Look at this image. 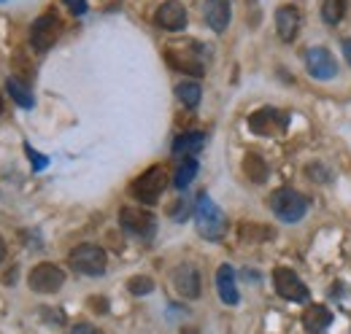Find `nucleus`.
Masks as SVG:
<instances>
[{"label":"nucleus","mask_w":351,"mask_h":334,"mask_svg":"<svg viewBox=\"0 0 351 334\" xmlns=\"http://www.w3.org/2000/svg\"><path fill=\"white\" fill-rule=\"evenodd\" d=\"M195 224H197V232L206 237V240H219L224 237V229H227V218L221 208L203 192L195 203Z\"/></svg>","instance_id":"obj_1"},{"label":"nucleus","mask_w":351,"mask_h":334,"mask_svg":"<svg viewBox=\"0 0 351 334\" xmlns=\"http://www.w3.org/2000/svg\"><path fill=\"white\" fill-rule=\"evenodd\" d=\"M270 208L273 213L284 221V224H298L303 216L308 213V197L284 186V189H276L273 197H270Z\"/></svg>","instance_id":"obj_2"},{"label":"nucleus","mask_w":351,"mask_h":334,"mask_svg":"<svg viewBox=\"0 0 351 334\" xmlns=\"http://www.w3.org/2000/svg\"><path fill=\"white\" fill-rule=\"evenodd\" d=\"M165 186H168V170L162 165H152L132 181V194L143 205H154L160 200V194L165 192Z\"/></svg>","instance_id":"obj_3"},{"label":"nucleus","mask_w":351,"mask_h":334,"mask_svg":"<svg viewBox=\"0 0 351 334\" xmlns=\"http://www.w3.org/2000/svg\"><path fill=\"white\" fill-rule=\"evenodd\" d=\"M68 261H71V267H73L76 272L89 275V278H97V275L106 272V250L100 248V246H95V243H82V246H76V248L71 250Z\"/></svg>","instance_id":"obj_4"},{"label":"nucleus","mask_w":351,"mask_h":334,"mask_svg":"<svg viewBox=\"0 0 351 334\" xmlns=\"http://www.w3.org/2000/svg\"><path fill=\"white\" fill-rule=\"evenodd\" d=\"M62 283H65V272H62L57 264H51V261H41V264H36V267L30 270V275H27V286H30L36 294L60 292V289H62Z\"/></svg>","instance_id":"obj_5"},{"label":"nucleus","mask_w":351,"mask_h":334,"mask_svg":"<svg viewBox=\"0 0 351 334\" xmlns=\"http://www.w3.org/2000/svg\"><path fill=\"white\" fill-rule=\"evenodd\" d=\"M119 224H122L125 232H130L135 237H152L154 229H157L154 213H149L143 208H130V205L119 210Z\"/></svg>","instance_id":"obj_6"},{"label":"nucleus","mask_w":351,"mask_h":334,"mask_svg":"<svg viewBox=\"0 0 351 334\" xmlns=\"http://www.w3.org/2000/svg\"><path fill=\"white\" fill-rule=\"evenodd\" d=\"M60 38V19L54 11H49L44 16H38L30 27V43L36 51H49Z\"/></svg>","instance_id":"obj_7"},{"label":"nucleus","mask_w":351,"mask_h":334,"mask_svg":"<svg viewBox=\"0 0 351 334\" xmlns=\"http://www.w3.org/2000/svg\"><path fill=\"white\" fill-rule=\"evenodd\" d=\"M306 68L308 73L319 81H327V79H335L338 76V62L335 57L324 49V46H311L306 51Z\"/></svg>","instance_id":"obj_8"},{"label":"nucleus","mask_w":351,"mask_h":334,"mask_svg":"<svg viewBox=\"0 0 351 334\" xmlns=\"http://www.w3.org/2000/svg\"><path fill=\"white\" fill-rule=\"evenodd\" d=\"M273 286H276L278 296H284L289 302H308V286L287 267H278L273 272Z\"/></svg>","instance_id":"obj_9"},{"label":"nucleus","mask_w":351,"mask_h":334,"mask_svg":"<svg viewBox=\"0 0 351 334\" xmlns=\"http://www.w3.org/2000/svg\"><path fill=\"white\" fill-rule=\"evenodd\" d=\"M287 125H289L287 116L276 108H260L249 116V129L257 132V135H278V132L287 129Z\"/></svg>","instance_id":"obj_10"},{"label":"nucleus","mask_w":351,"mask_h":334,"mask_svg":"<svg viewBox=\"0 0 351 334\" xmlns=\"http://www.w3.org/2000/svg\"><path fill=\"white\" fill-rule=\"evenodd\" d=\"M157 25L162 30H171V33H178L186 27V8L178 3V0H165L160 8H157Z\"/></svg>","instance_id":"obj_11"},{"label":"nucleus","mask_w":351,"mask_h":334,"mask_svg":"<svg viewBox=\"0 0 351 334\" xmlns=\"http://www.w3.org/2000/svg\"><path fill=\"white\" fill-rule=\"evenodd\" d=\"M173 286L184 299H197V296H200V272H197L192 264H181V267H176Z\"/></svg>","instance_id":"obj_12"},{"label":"nucleus","mask_w":351,"mask_h":334,"mask_svg":"<svg viewBox=\"0 0 351 334\" xmlns=\"http://www.w3.org/2000/svg\"><path fill=\"white\" fill-rule=\"evenodd\" d=\"M276 30H278L281 41H295V36L300 30V11L295 5H281L276 11Z\"/></svg>","instance_id":"obj_13"},{"label":"nucleus","mask_w":351,"mask_h":334,"mask_svg":"<svg viewBox=\"0 0 351 334\" xmlns=\"http://www.w3.org/2000/svg\"><path fill=\"white\" fill-rule=\"evenodd\" d=\"M206 22L214 33H224L227 25H230V16H232V5L230 0H206Z\"/></svg>","instance_id":"obj_14"},{"label":"nucleus","mask_w":351,"mask_h":334,"mask_svg":"<svg viewBox=\"0 0 351 334\" xmlns=\"http://www.w3.org/2000/svg\"><path fill=\"white\" fill-rule=\"evenodd\" d=\"M217 292L224 305H238L241 302V294L235 286V270L230 264H221L217 270Z\"/></svg>","instance_id":"obj_15"},{"label":"nucleus","mask_w":351,"mask_h":334,"mask_svg":"<svg viewBox=\"0 0 351 334\" xmlns=\"http://www.w3.org/2000/svg\"><path fill=\"white\" fill-rule=\"evenodd\" d=\"M330 324H332V313L324 305H311L303 313V326L308 334H324Z\"/></svg>","instance_id":"obj_16"},{"label":"nucleus","mask_w":351,"mask_h":334,"mask_svg":"<svg viewBox=\"0 0 351 334\" xmlns=\"http://www.w3.org/2000/svg\"><path fill=\"white\" fill-rule=\"evenodd\" d=\"M203 143H206V135L192 129V132H184L173 140V154L176 157H195L197 151H203Z\"/></svg>","instance_id":"obj_17"},{"label":"nucleus","mask_w":351,"mask_h":334,"mask_svg":"<svg viewBox=\"0 0 351 334\" xmlns=\"http://www.w3.org/2000/svg\"><path fill=\"white\" fill-rule=\"evenodd\" d=\"M165 60L168 65L181 70V73H189V76H203V65L197 62V57H189V54H176L173 49L165 51Z\"/></svg>","instance_id":"obj_18"},{"label":"nucleus","mask_w":351,"mask_h":334,"mask_svg":"<svg viewBox=\"0 0 351 334\" xmlns=\"http://www.w3.org/2000/svg\"><path fill=\"white\" fill-rule=\"evenodd\" d=\"M5 89H8V97L19 105V108H33L36 105V100H33V92H30V86L22 81V79H16V76H11L8 81H5Z\"/></svg>","instance_id":"obj_19"},{"label":"nucleus","mask_w":351,"mask_h":334,"mask_svg":"<svg viewBox=\"0 0 351 334\" xmlns=\"http://www.w3.org/2000/svg\"><path fill=\"white\" fill-rule=\"evenodd\" d=\"M243 172L252 183H265L267 181V165L260 154H246L243 157Z\"/></svg>","instance_id":"obj_20"},{"label":"nucleus","mask_w":351,"mask_h":334,"mask_svg":"<svg viewBox=\"0 0 351 334\" xmlns=\"http://www.w3.org/2000/svg\"><path fill=\"white\" fill-rule=\"evenodd\" d=\"M195 175H197V159L195 157H184L181 159V165L176 167V175H173V186L181 192V189H186L192 181H195Z\"/></svg>","instance_id":"obj_21"},{"label":"nucleus","mask_w":351,"mask_h":334,"mask_svg":"<svg viewBox=\"0 0 351 334\" xmlns=\"http://www.w3.org/2000/svg\"><path fill=\"white\" fill-rule=\"evenodd\" d=\"M176 97L181 100V105L195 108V105L200 103V97H203V89H200V84L197 81H181L178 86H176Z\"/></svg>","instance_id":"obj_22"},{"label":"nucleus","mask_w":351,"mask_h":334,"mask_svg":"<svg viewBox=\"0 0 351 334\" xmlns=\"http://www.w3.org/2000/svg\"><path fill=\"white\" fill-rule=\"evenodd\" d=\"M322 16L327 25H338L346 16V0H324L322 3Z\"/></svg>","instance_id":"obj_23"},{"label":"nucleus","mask_w":351,"mask_h":334,"mask_svg":"<svg viewBox=\"0 0 351 334\" xmlns=\"http://www.w3.org/2000/svg\"><path fill=\"white\" fill-rule=\"evenodd\" d=\"M128 292L132 296H146V294L154 292V281L149 275H132L130 281H128Z\"/></svg>","instance_id":"obj_24"},{"label":"nucleus","mask_w":351,"mask_h":334,"mask_svg":"<svg viewBox=\"0 0 351 334\" xmlns=\"http://www.w3.org/2000/svg\"><path fill=\"white\" fill-rule=\"evenodd\" d=\"M25 154H27V159L33 162V170H44L46 165H49V157H44V154H38L30 143H25Z\"/></svg>","instance_id":"obj_25"},{"label":"nucleus","mask_w":351,"mask_h":334,"mask_svg":"<svg viewBox=\"0 0 351 334\" xmlns=\"http://www.w3.org/2000/svg\"><path fill=\"white\" fill-rule=\"evenodd\" d=\"M308 175H311V178H316V181H330V172L324 170L322 162H313V165L308 167Z\"/></svg>","instance_id":"obj_26"},{"label":"nucleus","mask_w":351,"mask_h":334,"mask_svg":"<svg viewBox=\"0 0 351 334\" xmlns=\"http://www.w3.org/2000/svg\"><path fill=\"white\" fill-rule=\"evenodd\" d=\"M65 5L71 8L73 16H84L87 14V0H65Z\"/></svg>","instance_id":"obj_27"},{"label":"nucleus","mask_w":351,"mask_h":334,"mask_svg":"<svg viewBox=\"0 0 351 334\" xmlns=\"http://www.w3.org/2000/svg\"><path fill=\"white\" fill-rule=\"evenodd\" d=\"M71 334H100V329L92 326V324H76V326L71 329Z\"/></svg>","instance_id":"obj_28"},{"label":"nucleus","mask_w":351,"mask_h":334,"mask_svg":"<svg viewBox=\"0 0 351 334\" xmlns=\"http://www.w3.org/2000/svg\"><path fill=\"white\" fill-rule=\"evenodd\" d=\"M343 57H346V62L351 65V38H346V41H343Z\"/></svg>","instance_id":"obj_29"},{"label":"nucleus","mask_w":351,"mask_h":334,"mask_svg":"<svg viewBox=\"0 0 351 334\" xmlns=\"http://www.w3.org/2000/svg\"><path fill=\"white\" fill-rule=\"evenodd\" d=\"M5 259V243H3V237H0V261Z\"/></svg>","instance_id":"obj_30"},{"label":"nucleus","mask_w":351,"mask_h":334,"mask_svg":"<svg viewBox=\"0 0 351 334\" xmlns=\"http://www.w3.org/2000/svg\"><path fill=\"white\" fill-rule=\"evenodd\" d=\"M0 114H3V97H0Z\"/></svg>","instance_id":"obj_31"}]
</instances>
